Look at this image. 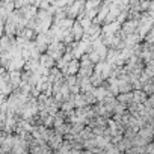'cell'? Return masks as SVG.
<instances>
[{
  "instance_id": "6da1fadb",
  "label": "cell",
  "mask_w": 154,
  "mask_h": 154,
  "mask_svg": "<svg viewBox=\"0 0 154 154\" xmlns=\"http://www.w3.org/2000/svg\"><path fill=\"white\" fill-rule=\"evenodd\" d=\"M85 6H86V2H69V5L65 8L66 18H69V20L79 18V17L83 14Z\"/></svg>"
},
{
  "instance_id": "30bf717a",
  "label": "cell",
  "mask_w": 154,
  "mask_h": 154,
  "mask_svg": "<svg viewBox=\"0 0 154 154\" xmlns=\"http://www.w3.org/2000/svg\"><path fill=\"white\" fill-rule=\"evenodd\" d=\"M131 151H134L137 154H146V146H133Z\"/></svg>"
},
{
  "instance_id": "3957f363",
  "label": "cell",
  "mask_w": 154,
  "mask_h": 154,
  "mask_svg": "<svg viewBox=\"0 0 154 154\" xmlns=\"http://www.w3.org/2000/svg\"><path fill=\"white\" fill-rule=\"evenodd\" d=\"M110 6H112V2H103L101 3V6H100V11H98V15H97V18H95V23H98V24H104V21H106V18H107V15H109V12H110Z\"/></svg>"
},
{
  "instance_id": "7a4b0ae2",
  "label": "cell",
  "mask_w": 154,
  "mask_h": 154,
  "mask_svg": "<svg viewBox=\"0 0 154 154\" xmlns=\"http://www.w3.org/2000/svg\"><path fill=\"white\" fill-rule=\"evenodd\" d=\"M66 48H68V47H66L63 42L53 41V42L50 44L48 50H47V54H48L50 57H53V59L57 62V60H60V59L65 56V53H66Z\"/></svg>"
},
{
  "instance_id": "52a82bcc",
  "label": "cell",
  "mask_w": 154,
  "mask_h": 154,
  "mask_svg": "<svg viewBox=\"0 0 154 154\" xmlns=\"http://www.w3.org/2000/svg\"><path fill=\"white\" fill-rule=\"evenodd\" d=\"M39 63H41V66H42V68H45V69H53V68L56 66V60H54L53 57H50L47 53L41 56Z\"/></svg>"
},
{
  "instance_id": "8fae6325",
  "label": "cell",
  "mask_w": 154,
  "mask_h": 154,
  "mask_svg": "<svg viewBox=\"0 0 154 154\" xmlns=\"http://www.w3.org/2000/svg\"><path fill=\"white\" fill-rule=\"evenodd\" d=\"M146 154H154V142L146 145Z\"/></svg>"
},
{
  "instance_id": "8992f818",
  "label": "cell",
  "mask_w": 154,
  "mask_h": 154,
  "mask_svg": "<svg viewBox=\"0 0 154 154\" xmlns=\"http://www.w3.org/2000/svg\"><path fill=\"white\" fill-rule=\"evenodd\" d=\"M72 35H74L75 42L82 41V39L85 38V35H86V30L83 29V26L77 21V20H75V23H74V26H72Z\"/></svg>"
},
{
  "instance_id": "5b68a950",
  "label": "cell",
  "mask_w": 154,
  "mask_h": 154,
  "mask_svg": "<svg viewBox=\"0 0 154 154\" xmlns=\"http://www.w3.org/2000/svg\"><path fill=\"white\" fill-rule=\"evenodd\" d=\"M121 27H122V26H121L118 21H115V23H112V24H106V26H103V33H101V35H104V36H116V35L119 33Z\"/></svg>"
},
{
  "instance_id": "277c9868",
  "label": "cell",
  "mask_w": 154,
  "mask_h": 154,
  "mask_svg": "<svg viewBox=\"0 0 154 154\" xmlns=\"http://www.w3.org/2000/svg\"><path fill=\"white\" fill-rule=\"evenodd\" d=\"M80 72V60H77V59H74V60H71L69 63H68V66L62 71V74L65 75V77H69V75H77Z\"/></svg>"
},
{
  "instance_id": "9c48e42d",
  "label": "cell",
  "mask_w": 154,
  "mask_h": 154,
  "mask_svg": "<svg viewBox=\"0 0 154 154\" xmlns=\"http://www.w3.org/2000/svg\"><path fill=\"white\" fill-rule=\"evenodd\" d=\"M133 98L136 104H145L148 101V95L143 91H133Z\"/></svg>"
},
{
  "instance_id": "ba28073f",
  "label": "cell",
  "mask_w": 154,
  "mask_h": 154,
  "mask_svg": "<svg viewBox=\"0 0 154 154\" xmlns=\"http://www.w3.org/2000/svg\"><path fill=\"white\" fill-rule=\"evenodd\" d=\"M116 98H118V101H119L121 104H124V106H127V107H130L131 104H134L133 92H130V94H119Z\"/></svg>"
}]
</instances>
